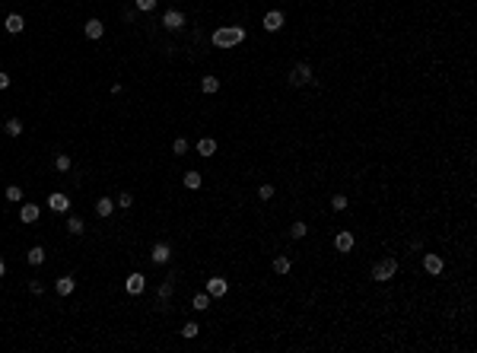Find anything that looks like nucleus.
Instances as JSON below:
<instances>
[{
    "mask_svg": "<svg viewBox=\"0 0 477 353\" xmlns=\"http://www.w3.org/2000/svg\"><path fill=\"white\" fill-rule=\"evenodd\" d=\"M242 42H245V29L242 26H223V29L213 32V45L217 48H236Z\"/></svg>",
    "mask_w": 477,
    "mask_h": 353,
    "instance_id": "nucleus-1",
    "label": "nucleus"
},
{
    "mask_svg": "<svg viewBox=\"0 0 477 353\" xmlns=\"http://www.w3.org/2000/svg\"><path fill=\"white\" fill-rule=\"evenodd\" d=\"M394 274H398V261H394V258H382V261L372 264V280H379V283L392 280Z\"/></svg>",
    "mask_w": 477,
    "mask_h": 353,
    "instance_id": "nucleus-2",
    "label": "nucleus"
},
{
    "mask_svg": "<svg viewBox=\"0 0 477 353\" xmlns=\"http://www.w3.org/2000/svg\"><path fill=\"white\" fill-rule=\"evenodd\" d=\"M312 83V67L309 64H296L290 70V86H309Z\"/></svg>",
    "mask_w": 477,
    "mask_h": 353,
    "instance_id": "nucleus-3",
    "label": "nucleus"
},
{
    "mask_svg": "<svg viewBox=\"0 0 477 353\" xmlns=\"http://www.w3.org/2000/svg\"><path fill=\"white\" fill-rule=\"evenodd\" d=\"M163 26H166L169 32H181V29H185V13L166 10V13H163Z\"/></svg>",
    "mask_w": 477,
    "mask_h": 353,
    "instance_id": "nucleus-4",
    "label": "nucleus"
},
{
    "mask_svg": "<svg viewBox=\"0 0 477 353\" xmlns=\"http://www.w3.org/2000/svg\"><path fill=\"white\" fill-rule=\"evenodd\" d=\"M207 293H210L213 299L226 296L229 293V280H226V277H210V280H207Z\"/></svg>",
    "mask_w": 477,
    "mask_h": 353,
    "instance_id": "nucleus-5",
    "label": "nucleus"
},
{
    "mask_svg": "<svg viewBox=\"0 0 477 353\" xmlns=\"http://www.w3.org/2000/svg\"><path fill=\"white\" fill-rule=\"evenodd\" d=\"M283 23H286V19H283V13H280V10H271L264 16V29L267 32H280V29H283Z\"/></svg>",
    "mask_w": 477,
    "mask_h": 353,
    "instance_id": "nucleus-6",
    "label": "nucleus"
},
{
    "mask_svg": "<svg viewBox=\"0 0 477 353\" xmlns=\"http://www.w3.org/2000/svg\"><path fill=\"white\" fill-rule=\"evenodd\" d=\"M124 287H127V293H131V296H140V293L146 290V277H143V274H131Z\"/></svg>",
    "mask_w": 477,
    "mask_h": 353,
    "instance_id": "nucleus-7",
    "label": "nucleus"
},
{
    "mask_svg": "<svg viewBox=\"0 0 477 353\" xmlns=\"http://www.w3.org/2000/svg\"><path fill=\"white\" fill-rule=\"evenodd\" d=\"M353 242H357V239H353V233H347V229H344V233H337V235H334V248H337L340 255H347V252H350V248H353Z\"/></svg>",
    "mask_w": 477,
    "mask_h": 353,
    "instance_id": "nucleus-8",
    "label": "nucleus"
},
{
    "mask_svg": "<svg viewBox=\"0 0 477 353\" xmlns=\"http://www.w3.org/2000/svg\"><path fill=\"white\" fill-rule=\"evenodd\" d=\"M172 293H175V277L169 274L163 283H159V305H166V302H169V299H172Z\"/></svg>",
    "mask_w": 477,
    "mask_h": 353,
    "instance_id": "nucleus-9",
    "label": "nucleus"
},
{
    "mask_svg": "<svg viewBox=\"0 0 477 353\" xmlns=\"http://www.w3.org/2000/svg\"><path fill=\"white\" fill-rule=\"evenodd\" d=\"M3 29L10 32V35H19V32L26 29V19L19 16V13H10V16H6V23H3Z\"/></svg>",
    "mask_w": 477,
    "mask_h": 353,
    "instance_id": "nucleus-10",
    "label": "nucleus"
},
{
    "mask_svg": "<svg viewBox=\"0 0 477 353\" xmlns=\"http://www.w3.org/2000/svg\"><path fill=\"white\" fill-rule=\"evenodd\" d=\"M48 207L55 210V213H64V210H70V198H67V194H60V191H55L48 198Z\"/></svg>",
    "mask_w": 477,
    "mask_h": 353,
    "instance_id": "nucleus-11",
    "label": "nucleus"
},
{
    "mask_svg": "<svg viewBox=\"0 0 477 353\" xmlns=\"http://www.w3.org/2000/svg\"><path fill=\"white\" fill-rule=\"evenodd\" d=\"M55 290H57V296H70L73 290H77V280L64 274V277H57V280H55Z\"/></svg>",
    "mask_w": 477,
    "mask_h": 353,
    "instance_id": "nucleus-12",
    "label": "nucleus"
},
{
    "mask_svg": "<svg viewBox=\"0 0 477 353\" xmlns=\"http://www.w3.org/2000/svg\"><path fill=\"white\" fill-rule=\"evenodd\" d=\"M38 216H42L38 204H23V207H19V220H23V223H35Z\"/></svg>",
    "mask_w": 477,
    "mask_h": 353,
    "instance_id": "nucleus-13",
    "label": "nucleus"
},
{
    "mask_svg": "<svg viewBox=\"0 0 477 353\" xmlns=\"http://www.w3.org/2000/svg\"><path fill=\"white\" fill-rule=\"evenodd\" d=\"M423 270H426V274H442V258L439 255H423Z\"/></svg>",
    "mask_w": 477,
    "mask_h": 353,
    "instance_id": "nucleus-14",
    "label": "nucleus"
},
{
    "mask_svg": "<svg viewBox=\"0 0 477 353\" xmlns=\"http://www.w3.org/2000/svg\"><path fill=\"white\" fill-rule=\"evenodd\" d=\"M172 258V248L166 245V242H156V245H153V261L156 264H166Z\"/></svg>",
    "mask_w": 477,
    "mask_h": 353,
    "instance_id": "nucleus-15",
    "label": "nucleus"
},
{
    "mask_svg": "<svg viewBox=\"0 0 477 353\" xmlns=\"http://www.w3.org/2000/svg\"><path fill=\"white\" fill-rule=\"evenodd\" d=\"M86 35H89V38H102L105 35L102 19H86Z\"/></svg>",
    "mask_w": 477,
    "mask_h": 353,
    "instance_id": "nucleus-16",
    "label": "nucleus"
},
{
    "mask_svg": "<svg viewBox=\"0 0 477 353\" xmlns=\"http://www.w3.org/2000/svg\"><path fill=\"white\" fill-rule=\"evenodd\" d=\"M197 153L200 156H213V153H217V140H213V137H200L197 140Z\"/></svg>",
    "mask_w": 477,
    "mask_h": 353,
    "instance_id": "nucleus-17",
    "label": "nucleus"
},
{
    "mask_svg": "<svg viewBox=\"0 0 477 353\" xmlns=\"http://www.w3.org/2000/svg\"><path fill=\"white\" fill-rule=\"evenodd\" d=\"M26 261H29L32 267L45 264V248H42V245H32V248H29V255H26Z\"/></svg>",
    "mask_w": 477,
    "mask_h": 353,
    "instance_id": "nucleus-18",
    "label": "nucleus"
},
{
    "mask_svg": "<svg viewBox=\"0 0 477 353\" xmlns=\"http://www.w3.org/2000/svg\"><path fill=\"white\" fill-rule=\"evenodd\" d=\"M112 210H115V201L112 198H99L96 201V213L99 216H112Z\"/></svg>",
    "mask_w": 477,
    "mask_h": 353,
    "instance_id": "nucleus-19",
    "label": "nucleus"
},
{
    "mask_svg": "<svg viewBox=\"0 0 477 353\" xmlns=\"http://www.w3.org/2000/svg\"><path fill=\"white\" fill-rule=\"evenodd\" d=\"M200 89H204L207 96H213V92H220V80L217 77H204L200 80Z\"/></svg>",
    "mask_w": 477,
    "mask_h": 353,
    "instance_id": "nucleus-20",
    "label": "nucleus"
},
{
    "mask_svg": "<svg viewBox=\"0 0 477 353\" xmlns=\"http://www.w3.org/2000/svg\"><path fill=\"white\" fill-rule=\"evenodd\" d=\"M210 299H213L210 293H197V296H194V299H191V305H194V309H197V312H204V309H210Z\"/></svg>",
    "mask_w": 477,
    "mask_h": 353,
    "instance_id": "nucleus-21",
    "label": "nucleus"
},
{
    "mask_svg": "<svg viewBox=\"0 0 477 353\" xmlns=\"http://www.w3.org/2000/svg\"><path fill=\"white\" fill-rule=\"evenodd\" d=\"M274 270H277L280 277L290 274V258H286V255H277V258H274Z\"/></svg>",
    "mask_w": 477,
    "mask_h": 353,
    "instance_id": "nucleus-22",
    "label": "nucleus"
},
{
    "mask_svg": "<svg viewBox=\"0 0 477 353\" xmlns=\"http://www.w3.org/2000/svg\"><path fill=\"white\" fill-rule=\"evenodd\" d=\"M83 229H86V223L80 220V216H70V220H67V233H73V235H83Z\"/></svg>",
    "mask_w": 477,
    "mask_h": 353,
    "instance_id": "nucleus-23",
    "label": "nucleus"
},
{
    "mask_svg": "<svg viewBox=\"0 0 477 353\" xmlns=\"http://www.w3.org/2000/svg\"><path fill=\"white\" fill-rule=\"evenodd\" d=\"M3 131L10 134V137H19V134H23V121H19V118H10V121L3 124Z\"/></svg>",
    "mask_w": 477,
    "mask_h": 353,
    "instance_id": "nucleus-24",
    "label": "nucleus"
},
{
    "mask_svg": "<svg viewBox=\"0 0 477 353\" xmlns=\"http://www.w3.org/2000/svg\"><path fill=\"white\" fill-rule=\"evenodd\" d=\"M185 185H188V188H200V185H204V175L191 169V172H185Z\"/></svg>",
    "mask_w": 477,
    "mask_h": 353,
    "instance_id": "nucleus-25",
    "label": "nucleus"
},
{
    "mask_svg": "<svg viewBox=\"0 0 477 353\" xmlns=\"http://www.w3.org/2000/svg\"><path fill=\"white\" fill-rule=\"evenodd\" d=\"M306 233H309V226H306L302 220H296V223L290 226V235H293V239H306Z\"/></svg>",
    "mask_w": 477,
    "mask_h": 353,
    "instance_id": "nucleus-26",
    "label": "nucleus"
},
{
    "mask_svg": "<svg viewBox=\"0 0 477 353\" xmlns=\"http://www.w3.org/2000/svg\"><path fill=\"white\" fill-rule=\"evenodd\" d=\"M197 334H200L197 322H185V328H181V337H188V341H191V337H197Z\"/></svg>",
    "mask_w": 477,
    "mask_h": 353,
    "instance_id": "nucleus-27",
    "label": "nucleus"
},
{
    "mask_svg": "<svg viewBox=\"0 0 477 353\" xmlns=\"http://www.w3.org/2000/svg\"><path fill=\"white\" fill-rule=\"evenodd\" d=\"M70 166H73V162H70V156H67V153H60L57 159H55V169H57V172H67Z\"/></svg>",
    "mask_w": 477,
    "mask_h": 353,
    "instance_id": "nucleus-28",
    "label": "nucleus"
},
{
    "mask_svg": "<svg viewBox=\"0 0 477 353\" xmlns=\"http://www.w3.org/2000/svg\"><path fill=\"white\" fill-rule=\"evenodd\" d=\"M6 201H23V188L10 185V188H6Z\"/></svg>",
    "mask_w": 477,
    "mask_h": 353,
    "instance_id": "nucleus-29",
    "label": "nucleus"
},
{
    "mask_svg": "<svg viewBox=\"0 0 477 353\" xmlns=\"http://www.w3.org/2000/svg\"><path fill=\"white\" fill-rule=\"evenodd\" d=\"M134 6H137L140 13H150L153 6H156V0H134Z\"/></svg>",
    "mask_w": 477,
    "mask_h": 353,
    "instance_id": "nucleus-30",
    "label": "nucleus"
},
{
    "mask_svg": "<svg viewBox=\"0 0 477 353\" xmlns=\"http://www.w3.org/2000/svg\"><path fill=\"white\" fill-rule=\"evenodd\" d=\"M131 204H134V198H131V194H118V201H115V207H121V210H127V207H131Z\"/></svg>",
    "mask_w": 477,
    "mask_h": 353,
    "instance_id": "nucleus-31",
    "label": "nucleus"
},
{
    "mask_svg": "<svg viewBox=\"0 0 477 353\" xmlns=\"http://www.w3.org/2000/svg\"><path fill=\"white\" fill-rule=\"evenodd\" d=\"M331 210H347V198H344V194H334V198H331Z\"/></svg>",
    "mask_w": 477,
    "mask_h": 353,
    "instance_id": "nucleus-32",
    "label": "nucleus"
},
{
    "mask_svg": "<svg viewBox=\"0 0 477 353\" xmlns=\"http://www.w3.org/2000/svg\"><path fill=\"white\" fill-rule=\"evenodd\" d=\"M172 153H178V156H185V153H188V140H185V137H178V140H175V144H172Z\"/></svg>",
    "mask_w": 477,
    "mask_h": 353,
    "instance_id": "nucleus-33",
    "label": "nucleus"
},
{
    "mask_svg": "<svg viewBox=\"0 0 477 353\" xmlns=\"http://www.w3.org/2000/svg\"><path fill=\"white\" fill-rule=\"evenodd\" d=\"M258 198H261V201H271V198H274V185H261V188H258Z\"/></svg>",
    "mask_w": 477,
    "mask_h": 353,
    "instance_id": "nucleus-34",
    "label": "nucleus"
},
{
    "mask_svg": "<svg viewBox=\"0 0 477 353\" xmlns=\"http://www.w3.org/2000/svg\"><path fill=\"white\" fill-rule=\"evenodd\" d=\"M29 290H32V293H35V296H38V293H45V283H38V280H32V283H29Z\"/></svg>",
    "mask_w": 477,
    "mask_h": 353,
    "instance_id": "nucleus-35",
    "label": "nucleus"
},
{
    "mask_svg": "<svg viewBox=\"0 0 477 353\" xmlns=\"http://www.w3.org/2000/svg\"><path fill=\"white\" fill-rule=\"evenodd\" d=\"M10 86V73H0V89H6Z\"/></svg>",
    "mask_w": 477,
    "mask_h": 353,
    "instance_id": "nucleus-36",
    "label": "nucleus"
},
{
    "mask_svg": "<svg viewBox=\"0 0 477 353\" xmlns=\"http://www.w3.org/2000/svg\"><path fill=\"white\" fill-rule=\"evenodd\" d=\"M6 274V264H3V258H0V277H3Z\"/></svg>",
    "mask_w": 477,
    "mask_h": 353,
    "instance_id": "nucleus-37",
    "label": "nucleus"
}]
</instances>
